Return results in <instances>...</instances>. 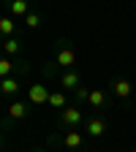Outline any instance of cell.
Wrapping results in <instances>:
<instances>
[{"instance_id":"cell-1","label":"cell","mask_w":136,"mask_h":152,"mask_svg":"<svg viewBox=\"0 0 136 152\" xmlns=\"http://www.w3.org/2000/svg\"><path fill=\"white\" fill-rule=\"evenodd\" d=\"M52 65H60L63 71L76 68V49H74V44L68 41V38H60V41H57V46H54V63Z\"/></svg>"},{"instance_id":"cell-2","label":"cell","mask_w":136,"mask_h":152,"mask_svg":"<svg viewBox=\"0 0 136 152\" xmlns=\"http://www.w3.org/2000/svg\"><path fill=\"white\" fill-rule=\"evenodd\" d=\"M63 130H79L82 122H85V114H82V106H65L60 111V117H57Z\"/></svg>"},{"instance_id":"cell-3","label":"cell","mask_w":136,"mask_h":152,"mask_svg":"<svg viewBox=\"0 0 136 152\" xmlns=\"http://www.w3.org/2000/svg\"><path fill=\"white\" fill-rule=\"evenodd\" d=\"M106 128H109L106 117H98V114H93V117H87V120H85V136H90V139H101L104 133H106Z\"/></svg>"},{"instance_id":"cell-4","label":"cell","mask_w":136,"mask_h":152,"mask_svg":"<svg viewBox=\"0 0 136 152\" xmlns=\"http://www.w3.org/2000/svg\"><path fill=\"white\" fill-rule=\"evenodd\" d=\"M57 82H60V90H68V92H76L82 87V73L71 68V71H63L60 76H57Z\"/></svg>"},{"instance_id":"cell-5","label":"cell","mask_w":136,"mask_h":152,"mask_svg":"<svg viewBox=\"0 0 136 152\" xmlns=\"http://www.w3.org/2000/svg\"><path fill=\"white\" fill-rule=\"evenodd\" d=\"M49 95H52V90L46 84H33V87H27V101L33 106H46L49 103Z\"/></svg>"},{"instance_id":"cell-6","label":"cell","mask_w":136,"mask_h":152,"mask_svg":"<svg viewBox=\"0 0 136 152\" xmlns=\"http://www.w3.org/2000/svg\"><path fill=\"white\" fill-rule=\"evenodd\" d=\"M60 147L63 149H82L85 147V133L82 130H65L63 136H60Z\"/></svg>"},{"instance_id":"cell-7","label":"cell","mask_w":136,"mask_h":152,"mask_svg":"<svg viewBox=\"0 0 136 152\" xmlns=\"http://www.w3.org/2000/svg\"><path fill=\"white\" fill-rule=\"evenodd\" d=\"M30 14V0H8V16L25 19Z\"/></svg>"},{"instance_id":"cell-8","label":"cell","mask_w":136,"mask_h":152,"mask_svg":"<svg viewBox=\"0 0 136 152\" xmlns=\"http://www.w3.org/2000/svg\"><path fill=\"white\" fill-rule=\"evenodd\" d=\"M27 103H22V101H11V106L6 109V117H8V122L11 120H25L27 117Z\"/></svg>"},{"instance_id":"cell-9","label":"cell","mask_w":136,"mask_h":152,"mask_svg":"<svg viewBox=\"0 0 136 152\" xmlns=\"http://www.w3.org/2000/svg\"><path fill=\"white\" fill-rule=\"evenodd\" d=\"M112 92L117 95L120 101H125V98H131V92H133V84H131L128 79H114V82H112Z\"/></svg>"},{"instance_id":"cell-10","label":"cell","mask_w":136,"mask_h":152,"mask_svg":"<svg viewBox=\"0 0 136 152\" xmlns=\"http://www.w3.org/2000/svg\"><path fill=\"white\" fill-rule=\"evenodd\" d=\"M16 65H19V68H27V63H25V60H19V63H14L11 57H3V60H0V79H6V76H14Z\"/></svg>"},{"instance_id":"cell-11","label":"cell","mask_w":136,"mask_h":152,"mask_svg":"<svg viewBox=\"0 0 136 152\" xmlns=\"http://www.w3.org/2000/svg\"><path fill=\"white\" fill-rule=\"evenodd\" d=\"M3 54L6 57H19V54H22V41H19V35L3 41Z\"/></svg>"},{"instance_id":"cell-12","label":"cell","mask_w":136,"mask_h":152,"mask_svg":"<svg viewBox=\"0 0 136 152\" xmlns=\"http://www.w3.org/2000/svg\"><path fill=\"white\" fill-rule=\"evenodd\" d=\"M19 79L16 76H6V79H0V90H3V95H8V98H14V95L19 92Z\"/></svg>"},{"instance_id":"cell-13","label":"cell","mask_w":136,"mask_h":152,"mask_svg":"<svg viewBox=\"0 0 136 152\" xmlns=\"http://www.w3.org/2000/svg\"><path fill=\"white\" fill-rule=\"evenodd\" d=\"M46 106H52V109H57V111H63V109L68 106L65 90H52V95H49V103H46Z\"/></svg>"},{"instance_id":"cell-14","label":"cell","mask_w":136,"mask_h":152,"mask_svg":"<svg viewBox=\"0 0 136 152\" xmlns=\"http://www.w3.org/2000/svg\"><path fill=\"white\" fill-rule=\"evenodd\" d=\"M41 25H44V14H41V11H30V14L25 16V27H27V30H38Z\"/></svg>"},{"instance_id":"cell-15","label":"cell","mask_w":136,"mask_h":152,"mask_svg":"<svg viewBox=\"0 0 136 152\" xmlns=\"http://www.w3.org/2000/svg\"><path fill=\"white\" fill-rule=\"evenodd\" d=\"M14 33H16V22H14V16H3V19H0V35L14 38Z\"/></svg>"},{"instance_id":"cell-16","label":"cell","mask_w":136,"mask_h":152,"mask_svg":"<svg viewBox=\"0 0 136 152\" xmlns=\"http://www.w3.org/2000/svg\"><path fill=\"white\" fill-rule=\"evenodd\" d=\"M87 103H90L93 109H101V106L106 103V92H104V90H90V98H87Z\"/></svg>"},{"instance_id":"cell-17","label":"cell","mask_w":136,"mask_h":152,"mask_svg":"<svg viewBox=\"0 0 136 152\" xmlns=\"http://www.w3.org/2000/svg\"><path fill=\"white\" fill-rule=\"evenodd\" d=\"M74 95H76V103H79V106H82V101H87V98H90V90H87V87L82 84V87H79V90H76Z\"/></svg>"},{"instance_id":"cell-18","label":"cell","mask_w":136,"mask_h":152,"mask_svg":"<svg viewBox=\"0 0 136 152\" xmlns=\"http://www.w3.org/2000/svg\"><path fill=\"white\" fill-rule=\"evenodd\" d=\"M35 152H44V149H35Z\"/></svg>"}]
</instances>
